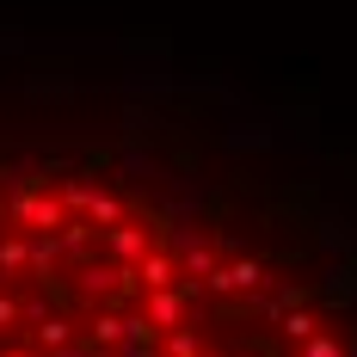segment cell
<instances>
[{
	"label": "cell",
	"mask_w": 357,
	"mask_h": 357,
	"mask_svg": "<svg viewBox=\"0 0 357 357\" xmlns=\"http://www.w3.org/2000/svg\"><path fill=\"white\" fill-rule=\"evenodd\" d=\"M308 357H339V345H333V339H314V351Z\"/></svg>",
	"instance_id": "obj_1"
}]
</instances>
